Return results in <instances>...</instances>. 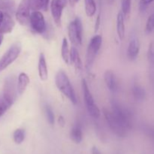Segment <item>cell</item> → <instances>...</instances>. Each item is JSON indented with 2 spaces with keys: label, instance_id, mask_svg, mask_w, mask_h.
<instances>
[{
  "label": "cell",
  "instance_id": "6da1fadb",
  "mask_svg": "<svg viewBox=\"0 0 154 154\" xmlns=\"http://www.w3.org/2000/svg\"><path fill=\"white\" fill-rule=\"evenodd\" d=\"M55 84L58 90L73 105H76L78 104V99L75 90L69 81V77L64 71L60 70L57 72L55 76Z\"/></svg>",
  "mask_w": 154,
  "mask_h": 154
},
{
  "label": "cell",
  "instance_id": "f1b7e54d",
  "mask_svg": "<svg viewBox=\"0 0 154 154\" xmlns=\"http://www.w3.org/2000/svg\"><path fill=\"white\" fill-rule=\"evenodd\" d=\"M154 30V12L148 17L146 23L145 32L147 33H151Z\"/></svg>",
  "mask_w": 154,
  "mask_h": 154
},
{
  "label": "cell",
  "instance_id": "7a4b0ae2",
  "mask_svg": "<svg viewBox=\"0 0 154 154\" xmlns=\"http://www.w3.org/2000/svg\"><path fill=\"white\" fill-rule=\"evenodd\" d=\"M14 81L13 78H8L5 81L4 90L0 95V117L11 107L15 100Z\"/></svg>",
  "mask_w": 154,
  "mask_h": 154
},
{
  "label": "cell",
  "instance_id": "4fadbf2b",
  "mask_svg": "<svg viewBox=\"0 0 154 154\" xmlns=\"http://www.w3.org/2000/svg\"><path fill=\"white\" fill-rule=\"evenodd\" d=\"M140 51V43L138 37L133 35L129 41L127 48V57L130 60H135L138 57Z\"/></svg>",
  "mask_w": 154,
  "mask_h": 154
},
{
  "label": "cell",
  "instance_id": "5bb4252c",
  "mask_svg": "<svg viewBox=\"0 0 154 154\" xmlns=\"http://www.w3.org/2000/svg\"><path fill=\"white\" fill-rule=\"evenodd\" d=\"M38 69V75L40 79L42 81H47L48 78V69L46 58H45V56L43 53H41L40 55H39Z\"/></svg>",
  "mask_w": 154,
  "mask_h": 154
},
{
  "label": "cell",
  "instance_id": "1f68e13d",
  "mask_svg": "<svg viewBox=\"0 0 154 154\" xmlns=\"http://www.w3.org/2000/svg\"><path fill=\"white\" fill-rule=\"evenodd\" d=\"M58 121H59V123H60V125H61L62 126H64V124H65V120H64V118H63V117H62V116H60V117H59Z\"/></svg>",
  "mask_w": 154,
  "mask_h": 154
},
{
  "label": "cell",
  "instance_id": "d6986e66",
  "mask_svg": "<svg viewBox=\"0 0 154 154\" xmlns=\"http://www.w3.org/2000/svg\"><path fill=\"white\" fill-rule=\"evenodd\" d=\"M132 96L137 102H143L146 98V91L144 87L138 84H134L132 88Z\"/></svg>",
  "mask_w": 154,
  "mask_h": 154
},
{
  "label": "cell",
  "instance_id": "ba28073f",
  "mask_svg": "<svg viewBox=\"0 0 154 154\" xmlns=\"http://www.w3.org/2000/svg\"><path fill=\"white\" fill-rule=\"evenodd\" d=\"M21 49H22L21 44L18 42L14 43L9 48V49L0 59V72L8 67L17 59L21 52Z\"/></svg>",
  "mask_w": 154,
  "mask_h": 154
},
{
  "label": "cell",
  "instance_id": "8992f818",
  "mask_svg": "<svg viewBox=\"0 0 154 154\" xmlns=\"http://www.w3.org/2000/svg\"><path fill=\"white\" fill-rule=\"evenodd\" d=\"M102 112H103L104 117H105L108 126L117 136L120 137V138H124L127 135V132L129 130L119 122V120L114 117L111 110L103 108Z\"/></svg>",
  "mask_w": 154,
  "mask_h": 154
},
{
  "label": "cell",
  "instance_id": "cb8c5ba5",
  "mask_svg": "<svg viewBox=\"0 0 154 154\" xmlns=\"http://www.w3.org/2000/svg\"><path fill=\"white\" fill-rule=\"evenodd\" d=\"M85 11L88 17H91L95 15L96 12V3L95 0H84Z\"/></svg>",
  "mask_w": 154,
  "mask_h": 154
},
{
  "label": "cell",
  "instance_id": "484cf974",
  "mask_svg": "<svg viewBox=\"0 0 154 154\" xmlns=\"http://www.w3.org/2000/svg\"><path fill=\"white\" fill-rule=\"evenodd\" d=\"M45 112L47 117V120H48V122L49 123V124L51 125V126L54 125V123H55V117H54V111H53L52 108H51V107L50 105H45Z\"/></svg>",
  "mask_w": 154,
  "mask_h": 154
},
{
  "label": "cell",
  "instance_id": "30bf717a",
  "mask_svg": "<svg viewBox=\"0 0 154 154\" xmlns=\"http://www.w3.org/2000/svg\"><path fill=\"white\" fill-rule=\"evenodd\" d=\"M29 23L31 28L35 32L43 34L47 29L46 22L44 15L39 11H33L30 15Z\"/></svg>",
  "mask_w": 154,
  "mask_h": 154
},
{
  "label": "cell",
  "instance_id": "2e32d148",
  "mask_svg": "<svg viewBox=\"0 0 154 154\" xmlns=\"http://www.w3.org/2000/svg\"><path fill=\"white\" fill-rule=\"evenodd\" d=\"M70 63L75 66L77 72H81L82 71V62H81L79 53L75 47H72L70 51Z\"/></svg>",
  "mask_w": 154,
  "mask_h": 154
},
{
  "label": "cell",
  "instance_id": "f546056e",
  "mask_svg": "<svg viewBox=\"0 0 154 154\" xmlns=\"http://www.w3.org/2000/svg\"><path fill=\"white\" fill-rule=\"evenodd\" d=\"M154 0H140L139 2V11L141 12H144L147 10V8L149 7Z\"/></svg>",
  "mask_w": 154,
  "mask_h": 154
},
{
  "label": "cell",
  "instance_id": "e575fe53",
  "mask_svg": "<svg viewBox=\"0 0 154 154\" xmlns=\"http://www.w3.org/2000/svg\"><path fill=\"white\" fill-rule=\"evenodd\" d=\"M69 3H70V5L72 6H74V5H75V3H76L75 0H69Z\"/></svg>",
  "mask_w": 154,
  "mask_h": 154
},
{
  "label": "cell",
  "instance_id": "e0dca14e",
  "mask_svg": "<svg viewBox=\"0 0 154 154\" xmlns=\"http://www.w3.org/2000/svg\"><path fill=\"white\" fill-rule=\"evenodd\" d=\"M117 33L120 40H123L125 37V32H126V29H125V16L122 11H120L117 14Z\"/></svg>",
  "mask_w": 154,
  "mask_h": 154
},
{
  "label": "cell",
  "instance_id": "9c48e42d",
  "mask_svg": "<svg viewBox=\"0 0 154 154\" xmlns=\"http://www.w3.org/2000/svg\"><path fill=\"white\" fill-rule=\"evenodd\" d=\"M31 9V0H21L15 14L17 20L20 25L26 26L29 23Z\"/></svg>",
  "mask_w": 154,
  "mask_h": 154
},
{
  "label": "cell",
  "instance_id": "83f0119b",
  "mask_svg": "<svg viewBox=\"0 0 154 154\" xmlns=\"http://www.w3.org/2000/svg\"><path fill=\"white\" fill-rule=\"evenodd\" d=\"M147 60L150 66L154 67V41L150 42L149 45L148 51H147Z\"/></svg>",
  "mask_w": 154,
  "mask_h": 154
},
{
  "label": "cell",
  "instance_id": "ac0fdd59",
  "mask_svg": "<svg viewBox=\"0 0 154 154\" xmlns=\"http://www.w3.org/2000/svg\"><path fill=\"white\" fill-rule=\"evenodd\" d=\"M29 78L26 74L24 72L20 74L17 79V90L19 95H22L25 92L27 86L29 84Z\"/></svg>",
  "mask_w": 154,
  "mask_h": 154
},
{
  "label": "cell",
  "instance_id": "836d02e7",
  "mask_svg": "<svg viewBox=\"0 0 154 154\" xmlns=\"http://www.w3.org/2000/svg\"><path fill=\"white\" fill-rule=\"evenodd\" d=\"M3 38H4V36H3V34L2 32H0V45L2 43Z\"/></svg>",
  "mask_w": 154,
  "mask_h": 154
},
{
  "label": "cell",
  "instance_id": "d6a6232c",
  "mask_svg": "<svg viewBox=\"0 0 154 154\" xmlns=\"http://www.w3.org/2000/svg\"><path fill=\"white\" fill-rule=\"evenodd\" d=\"M4 12H2L0 10V26H1L2 23L3 22V20H4Z\"/></svg>",
  "mask_w": 154,
  "mask_h": 154
},
{
  "label": "cell",
  "instance_id": "7402d4cb",
  "mask_svg": "<svg viewBox=\"0 0 154 154\" xmlns=\"http://www.w3.org/2000/svg\"><path fill=\"white\" fill-rule=\"evenodd\" d=\"M50 0H31L32 9L33 11H47Z\"/></svg>",
  "mask_w": 154,
  "mask_h": 154
},
{
  "label": "cell",
  "instance_id": "603a6c76",
  "mask_svg": "<svg viewBox=\"0 0 154 154\" xmlns=\"http://www.w3.org/2000/svg\"><path fill=\"white\" fill-rule=\"evenodd\" d=\"M15 2L14 0H0V10L11 14L14 11Z\"/></svg>",
  "mask_w": 154,
  "mask_h": 154
},
{
  "label": "cell",
  "instance_id": "ffe728a7",
  "mask_svg": "<svg viewBox=\"0 0 154 154\" xmlns=\"http://www.w3.org/2000/svg\"><path fill=\"white\" fill-rule=\"evenodd\" d=\"M70 137L71 139L76 144H80L82 141L83 139V133L82 129H81V126L76 125L74 126L70 132Z\"/></svg>",
  "mask_w": 154,
  "mask_h": 154
},
{
  "label": "cell",
  "instance_id": "5b68a950",
  "mask_svg": "<svg viewBox=\"0 0 154 154\" xmlns=\"http://www.w3.org/2000/svg\"><path fill=\"white\" fill-rule=\"evenodd\" d=\"M81 87H82L83 94H84V102H85L86 108L89 114L94 119H98L100 117L101 111L98 108L97 105L95 103L94 99L92 96V93L85 79H82L81 81Z\"/></svg>",
  "mask_w": 154,
  "mask_h": 154
},
{
  "label": "cell",
  "instance_id": "d4e9b609",
  "mask_svg": "<svg viewBox=\"0 0 154 154\" xmlns=\"http://www.w3.org/2000/svg\"><path fill=\"white\" fill-rule=\"evenodd\" d=\"M25 130L23 129H17L13 134V139L16 144H20L25 139Z\"/></svg>",
  "mask_w": 154,
  "mask_h": 154
},
{
  "label": "cell",
  "instance_id": "9a60e30c",
  "mask_svg": "<svg viewBox=\"0 0 154 154\" xmlns=\"http://www.w3.org/2000/svg\"><path fill=\"white\" fill-rule=\"evenodd\" d=\"M4 14V20L0 26V32L2 34H6V33L11 32L14 27V21L11 17L10 14L5 12Z\"/></svg>",
  "mask_w": 154,
  "mask_h": 154
},
{
  "label": "cell",
  "instance_id": "d590c367",
  "mask_svg": "<svg viewBox=\"0 0 154 154\" xmlns=\"http://www.w3.org/2000/svg\"><path fill=\"white\" fill-rule=\"evenodd\" d=\"M108 2L110 5H111V4H113L114 2H115V0H108Z\"/></svg>",
  "mask_w": 154,
  "mask_h": 154
},
{
  "label": "cell",
  "instance_id": "8d00e7d4",
  "mask_svg": "<svg viewBox=\"0 0 154 154\" xmlns=\"http://www.w3.org/2000/svg\"><path fill=\"white\" fill-rule=\"evenodd\" d=\"M75 2H79V0H75Z\"/></svg>",
  "mask_w": 154,
  "mask_h": 154
},
{
  "label": "cell",
  "instance_id": "277c9868",
  "mask_svg": "<svg viewBox=\"0 0 154 154\" xmlns=\"http://www.w3.org/2000/svg\"><path fill=\"white\" fill-rule=\"evenodd\" d=\"M102 44V37L100 35H96L93 36L90 41L87 49L85 60V68L87 72L91 70L95 60L96 58L98 53L100 50Z\"/></svg>",
  "mask_w": 154,
  "mask_h": 154
},
{
  "label": "cell",
  "instance_id": "3957f363",
  "mask_svg": "<svg viewBox=\"0 0 154 154\" xmlns=\"http://www.w3.org/2000/svg\"><path fill=\"white\" fill-rule=\"evenodd\" d=\"M111 111L114 117L125 128L129 130L132 125V116L131 111L115 99L111 100Z\"/></svg>",
  "mask_w": 154,
  "mask_h": 154
},
{
  "label": "cell",
  "instance_id": "8fae6325",
  "mask_svg": "<svg viewBox=\"0 0 154 154\" xmlns=\"http://www.w3.org/2000/svg\"><path fill=\"white\" fill-rule=\"evenodd\" d=\"M66 5H67V0H51V14L57 26H61L62 15H63V10L66 7Z\"/></svg>",
  "mask_w": 154,
  "mask_h": 154
},
{
  "label": "cell",
  "instance_id": "44dd1931",
  "mask_svg": "<svg viewBox=\"0 0 154 154\" xmlns=\"http://www.w3.org/2000/svg\"><path fill=\"white\" fill-rule=\"evenodd\" d=\"M61 56L63 61L66 64L70 63V50L69 48V42L66 38L63 39V43H62L61 47Z\"/></svg>",
  "mask_w": 154,
  "mask_h": 154
},
{
  "label": "cell",
  "instance_id": "7c38bea8",
  "mask_svg": "<svg viewBox=\"0 0 154 154\" xmlns=\"http://www.w3.org/2000/svg\"><path fill=\"white\" fill-rule=\"evenodd\" d=\"M104 80L108 90L111 93H117L119 90V84L117 78L113 71L107 70L104 73Z\"/></svg>",
  "mask_w": 154,
  "mask_h": 154
},
{
  "label": "cell",
  "instance_id": "4316f807",
  "mask_svg": "<svg viewBox=\"0 0 154 154\" xmlns=\"http://www.w3.org/2000/svg\"><path fill=\"white\" fill-rule=\"evenodd\" d=\"M131 5H132V0H121V11L123 12L124 16H127L131 11Z\"/></svg>",
  "mask_w": 154,
  "mask_h": 154
},
{
  "label": "cell",
  "instance_id": "52a82bcc",
  "mask_svg": "<svg viewBox=\"0 0 154 154\" xmlns=\"http://www.w3.org/2000/svg\"><path fill=\"white\" fill-rule=\"evenodd\" d=\"M68 35L71 43L78 47L82 44L83 26L79 17H76L70 22L68 26Z\"/></svg>",
  "mask_w": 154,
  "mask_h": 154
},
{
  "label": "cell",
  "instance_id": "4dcf8cb0",
  "mask_svg": "<svg viewBox=\"0 0 154 154\" xmlns=\"http://www.w3.org/2000/svg\"><path fill=\"white\" fill-rule=\"evenodd\" d=\"M100 23H101V18H100V15L97 17V19L96 20V23H95V32L98 31L99 29V26H100Z\"/></svg>",
  "mask_w": 154,
  "mask_h": 154
}]
</instances>
